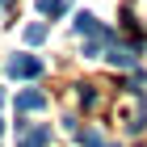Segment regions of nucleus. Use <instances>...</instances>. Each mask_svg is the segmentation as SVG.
Returning <instances> with one entry per match:
<instances>
[{
    "label": "nucleus",
    "mask_w": 147,
    "mask_h": 147,
    "mask_svg": "<svg viewBox=\"0 0 147 147\" xmlns=\"http://www.w3.org/2000/svg\"><path fill=\"white\" fill-rule=\"evenodd\" d=\"M46 38V25H30V30H25V42H42Z\"/></svg>",
    "instance_id": "5"
},
{
    "label": "nucleus",
    "mask_w": 147,
    "mask_h": 147,
    "mask_svg": "<svg viewBox=\"0 0 147 147\" xmlns=\"http://www.w3.org/2000/svg\"><path fill=\"white\" fill-rule=\"evenodd\" d=\"M42 105H46V97H42V92H21V97H17V109H21V113L42 109Z\"/></svg>",
    "instance_id": "2"
},
{
    "label": "nucleus",
    "mask_w": 147,
    "mask_h": 147,
    "mask_svg": "<svg viewBox=\"0 0 147 147\" xmlns=\"http://www.w3.org/2000/svg\"><path fill=\"white\" fill-rule=\"evenodd\" d=\"M63 9H67V0H38V13H46V17H59Z\"/></svg>",
    "instance_id": "4"
},
{
    "label": "nucleus",
    "mask_w": 147,
    "mask_h": 147,
    "mask_svg": "<svg viewBox=\"0 0 147 147\" xmlns=\"http://www.w3.org/2000/svg\"><path fill=\"white\" fill-rule=\"evenodd\" d=\"M46 139H51V130H46V126H38V130H30V135L21 139V147H46Z\"/></svg>",
    "instance_id": "3"
},
{
    "label": "nucleus",
    "mask_w": 147,
    "mask_h": 147,
    "mask_svg": "<svg viewBox=\"0 0 147 147\" xmlns=\"http://www.w3.org/2000/svg\"><path fill=\"white\" fill-rule=\"evenodd\" d=\"M9 76H17V80H34V76H42V63H38V59H30V55H13V59H9Z\"/></svg>",
    "instance_id": "1"
},
{
    "label": "nucleus",
    "mask_w": 147,
    "mask_h": 147,
    "mask_svg": "<svg viewBox=\"0 0 147 147\" xmlns=\"http://www.w3.org/2000/svg\"><path fill=\"white\" fill-rule=\"evenodd\" d=\"M0 135H4V122H0Z\"/></svg>",
    "instance_id": "6"
}]
</instances>
